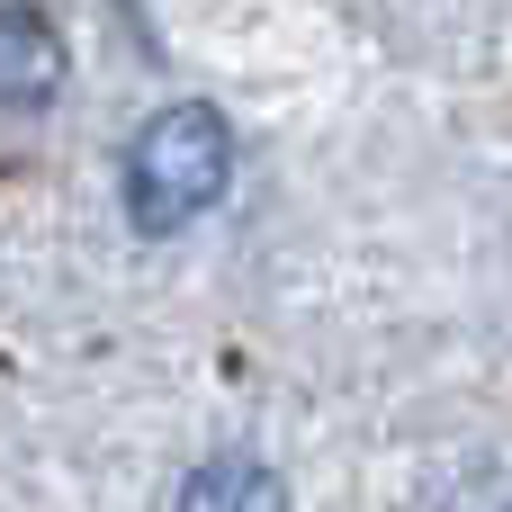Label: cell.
Wrapping results in <instances>:
<instances>
[{"label":"cell","instance_id":"cell-1","mask_svg":"<svg viewBox=\"0 0 512 512\" xmlns=\"http://www.w3.org/2000/svg\"><path fill=\"white\" fill-rule=\"evenodd\" d=\"M234 180V126L207 99H171L162 117H144V135L126 144V216L135 234H180L198 225Z\"/></svg>","mask_w":512,"mask_h":512},{"label":"cell","instance_id":"cell-2","mask_svg":"<svg viewBox=\"0 0 512 512\" xmlns=\"http://www.w3.org/2000/svg\"><path fill=\"white\" fill-rule=\"evenodd\" d=\"M63 90V36L45 27V9L0 0V108H45Z\"/></svg>","mask_w":512,"mask_h":512},{"label":"cell","instance_id":"cell-3","mask_svg":"<svg viewBox=\"0 0 512 512\" xmlns=\"http://www.w3.org/2000/svg\"><path fill=\"white\" fill-rule=\"evenodd\" d=\"M180 504H279V477H261V468H234V459H216V468H198V477L180 486Z\"/></svg>","mask_w":512,"mask_h":512}]
</instances>
